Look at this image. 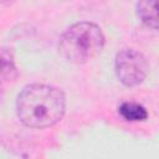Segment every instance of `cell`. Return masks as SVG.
I'll return each instance as SVG.
<instances>
[{
    "label": "cell",
    "mask_w": 159,
    "mask_h": 159,
    "mask_svg": "<svg viewBox=\"0 0 159 159\" xmlns=\"http://www.w3.org/2000/svg\"><path fill=\"white\" fill-rule=\"evenodd\" d=\"M106 43L101 27L89 21L71 25L60 36L57 48L63 60L81 65L96 57Z\"/></svg>",
    "instance_id": "7a4b0ae2"
},
{
    "label": "cell",
    "mask_w": 159,
    "mask_h": 159,
    "mask_svg": "<svg viewBox=\"0 0 159 159\" xmlns=\"http://www.w3.org/2000/svg\"><path fill=\"white\" fill-rule=\"evenodd\" d=\"M65 111V93L55 86L31 83L25 86L16 98L17 118L30 128L51 127L62 119Z\"/></svg>",
    "instance_id": "6da1fadb"
},
{
    "label": "cell",
    "mask_w": 159,
    "mask_h": 159,
    "mask_svg": "<svg viewBox=\"0 0 159 159\" xmlns=\"http://www.w3.org/2000/svg\"><path fill=\"white\" fill-rule=\"evenodd\" d=\"M16 75H17V70L15 66L12 52L9 48L2 47L1 50V78L4 82L12 81L16 77Z\"/></svg>",
    "instance_id": "8992f818"
},
{
    "label": "cell",
    "mask_w": 159,
    "mask_h": 159,
    "mask_svg": "<svg viewBox=\"0 0 159 159\" xmlns=\"http://www.w3.org/2000/svg\"><path fill=\"white\" fill-rule=\"evenodd\" d=\"M118 113L128 122H143L148 118L147 109L135 102H123L118 107Z\"/></svg>",
    "instance_id": "5b68a950"
},
{
    "label": "cell",
    "mask_w": 159,
    "mask_h": 159,
    "mask_svg": "<svg viewBox=\"0 0 159 159\" xmlns=\"http://www.w3.org/2000/svg\"><path fill=\"white\" fill-rule=\"evenodd\" d=\"M137 16L147 27L159 31V0H138Z\"/></svg>",
    "instance_id": "277c9868"
},
{
    "label": "cell",
    "mask_w": 159,
    "mask_h": 159,
    "mask_svg": "<svg viewBox=\"0 0 159 159\" xmlns=\"http://www.w3.org/2000/svg\"><path fill=\"white\" fill-rule=\"evenodd\" d=\"M114 70L118 80L125 87H135L147 78L149 63L142 52L125 47L117 52Z\"/></svg>",
    "instance_id": "3957f363"
},
{
    "label": "cell",
    "mask_w": 159,
    "mask_h": 159,
    "mask_svg": "<svg viewBox=\"0 0 159 159\" xmlns=\"http://www.w3.org/2000/svg\"><path fill=\"white\" fill-rule=\"evenodd\" d=\"M14 0H1V2L2 4H9V2H12Z\"/></svg>",
    "instance_id": "52a82bcc"
}]
</instances>
